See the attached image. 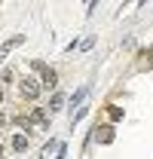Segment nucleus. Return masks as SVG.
<instances>
[{
    "label": "nucleus",
    "mask_w": 153,
    "mask_h": 159,
    "mask_svg": "<svg viewBox=\"0 0 153 159\" xmlns=\"http://www.w3.org/2000/svg\"><path fill=\"white\" fill-rule=\"evenodd\" d=\"M21 95H25V98H37L40 95V83L34 77H25L21 80Z\"/></svg>",
    "instance_id": "1"
},
{
    "label": "nucleus",
    "mask_w": 153,
    "mask_h": 159,
    "mask_svg": "<svg viewBox=\"0 0 153 159\" xmlns=\"http://www.w3.org/2000/svg\"><path fill=\"white\" fill-rule=\"evenodd\" d=\"M34 67L43 74V86H46V89H55V86H58V77H55V70H52V67H43L40 61L34 64Z\"/></svg>",
    "instance_id": "2"
},
{
    "label": "nucleus",
    "mask_w": 153,
    "mask_h": 159,
    "mask_svg": "<svg viewBox=\"0 0 153 159\" xmlns=\"http://www.w3.org/2000/svg\"><path fill=\"white\" fill-rule=\"evenodd\" d=\"M21 40H25V37H12V40H6V43H3V46H0V64H3V61H6V55H9V52H12V49H16V46H19Z\"/></svg>",
    "instance_id": "3"
},
{
    "label": "nucleus",
    "mask_w": 153,
    "mask_h": 159,
    "mask_svg": "<svg viewBox=\"0 0 153 159\" xmlns=\"http://www.w3.org/2000/svg\"><path fill=\"white\" fill-rule=\"evenodd\" d=\"M12 147H16L19 153H25V147H28V138H25V135H16V141H12Z\"/></svg>",
    "instance_id": "4"
},
{
    "label": "nucleus",
    "mask_w": 153,
    "mask_h": 159,
    "mask_svg": "<svg viewBox=\"0 0 153 159\" xmlns=\"http://www.w3.org/2000/svg\"><path fill=\"white\" fill-rule=\"evenodd\" d=\"M95 132H101V135H98V138L104 141V144H107V141L114 138V129H110V125H104V129H95Z\"/></svg>",
    "instance_id": "5"
},
{
    "label": "nucleus",
    "mask_w": 153,
    "mask_h": 159,
    "mask_svg": "<svg viewBox=\"0 0 153 159\" xmlns=\"http://www.w3.org/2000/svg\"><path fill=\"white\" fill-rule=\"evenodd\" d=\"M86 98V89H80V92H76L74 98H71V107H76V104H80V101Z\"/></svg>",
    "instance_id": "6"
},
{
    "label": "nucleus",
    "mask_w": 153,
    "mask_h": 159,
    "mask_svg": "<svg viewBox=\"0 0 153 159\" xmlns=\"http://www.w3.org/2000/svg\"><path fill=\"white\" fill-rule=\"evenodd\" d=\"M61 101H64V98H61V95H55V98H52V104H49V113H55L58 107H61Z\"/></svg>",
    "instance_id": "7"
},
{
    "label": "nucleus",
    "mask_w": 153,
    "mask_h": 159,
    "mask_svg": "<svg viewBox=\"0 0 153 159\" xmlns=\"http://www.w3.org/2000/svg\"><path fill=\"white\" fill-rule=\"evenodd\" d=\"M55 159H64V147H61V153H58V156H55Z\"/></svg>",
    "instance_id": "8"
},
{
    "label": "nucleus",
    "mask_w": 153,
    "mask_h": 159,
    "mask_svg": "<svg viewBox=\"0 0 153 159\" xmlns=\"http://www.w3.org/2000/svg\"><path fill=\"white\" fill-rule=\"evenodd\" d=\"M0 153H3V141H0Z\"/></svg>",
    "instance_id": "9"
}]
</instances>
